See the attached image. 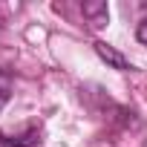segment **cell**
I'll return each mask as SVG.
<instances>
[{
	"instance_id": "1",
	"label": "cell",
	"mask_w": 147,
	"mask_h": 147,
	"mask_svg": "<svg viewBox=\"0 0 147 147\" xmlns=\"http://www.w3.org/2000/svg\"><path fill=\"white\" fill-rule=\"evenodd\" d=\"M0 144L3 147H35V144H40V130L38 127H26L23 133L0 130Z\"/></svg>"
},
{
	"instance_id": "5",
	"label": "cell",
	"mask_w": 147,
	"mask_h": 147,
	"mask_svg": "<svg viewBox=\"0 0 147 147\" xmlns=\"http://www.w3.org/2000/svg\"><path fill=\"white\" fill-rule=\"evenodd\" d=\"M6 104H9V90H6V87H0V110H3Z\"/></svg>"
},
{
	"instance_id": "3",
	"label": "cell",
	"mask_w": 147,
	"mask_h": 147,
	"mask_svg": "<svg viewBox=\"0 0 147 147\" xmlns=\"http://www.w3.org/2000/svg\"><path fill=\"white\" fill-rule=\"evenodd\" d=\"M84 15L92 18V26L107 23V3H84Z\"/></svg>"
},
{
	"instance_id": "4",
	"label": "cell",
	"mask_w": 147,
	"mask_h": 147,
	"mask_svg": "<svg viewBox=\"0 0 147 147\" xmlns=\"http://www.w3.org/2000/svg\"><path fill=\"white\" fill-rule=\"evenodd\" d=\"M136 38H138L141 43H147V18L138 23V29H136Z\"/></svg>"
},
{
	"instance_id": "2",
	"label": "cell",
	"mask_w": 147,
	"mask_h": 147,
	"mask_svg": "<svg viewBox=\"0 0 147 147\" xmlns=\"http://www.w3.org/2000/svg\"><path fill=\"white\" fill-rule=\"evenodd\" d=\"M95 52H98V58H101L104 63H110L113 69H121V72H124V69H130V61H127V58H124L118 49H113L110 43H104V40H95Z\"/></svg>"
}]
</instances>
